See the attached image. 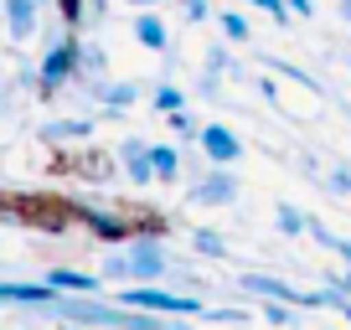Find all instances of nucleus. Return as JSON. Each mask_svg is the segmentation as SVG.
Returning a JSON list of instances; mask_svg holds the SVG:
<instances>
[{
    "label": "nucleus",
    "mask_w": 351,
    "mask_h": 330,
    "mask_svg": "<svg viewBox=\"0 0 351 330\" xmlns=\"http://www.w3.org/2000/svg\"><path fill=\"white\" fill-rule=\"evenodd\" d=\"M73 207V222H83L93 238L109 248V242H130L140 232V212L124 207V201H109V196H67Z\"/></svg>",
    "instance_id": "f257e3e1"
},
{
    "label": "nucleus",
    "mask_w": 351,
    "mask_h": 330,
    "mask_svg": "<svg viewBox=\"0 0 351 330\" xmlns=\"http://www.w3.org/2000/svg\"><path fill=\"white\" fill-rule=\"evenodd\" d=\"M52 42L57 47L42 57V67H36V93H42V99H57V93L77 77V47H83V36L62 26V36H52Z\"/></svg>",
    "instance_id": "f03ea898"
},
{
    "label": "nucleus",
    "mask_w": 351,
    "mask_h": 330,
    "mask_svg": "<svg viewBox=\"0 0 351 330\" xmlns=\"http://www.w3.org/2000/svg\"><path fill=\"white\" fill-rule=\"evenodd\" d=\"M238 289L248 299H285V305H295V309H326L320 289H295V284H285L279 274H263V268H243Z\"/></svg>",
    "instance_id": "7ed1b4c3"
},
{
    "label": "nucleus",
    "mask_w": 351,
    "mask_h": 330,
    "mask_svg": "<svg viewBox=\"0 0 351 330\" xmlns=\"http://www.w3.org/2000/svg\"><path fill=\"white\" fill-rule=\"evenodd\" d=\"M124 253H130V284H155V279L171 274L176 258L165 253V238L160 232H134L124 242Z\"/></svg>",
    "instance_id": "20e7f679"
},
{
    "label": "nucleus",
    "mask_w": 351,
    "mask_h": 330,
    "mask_svg": "<svg viewBox=\"0 0 351 330\" xmlns=\"http://www.w3.org/2000/svg\"><path fill=\"white\" fill-rule=\"evenodd\" d=\"M119 305L150 309V315H207V305H202L197 294H165V289H150V284L119 289Z\"/></svg>",
    "instance_id": "39448f33"
},
{
    "label": "nucleus",
    "mask_w": 351,
    "mask_h": 330,
    "mask_svg": "<svg viewBox=\"0 0 351 330\" xmlns=\"http://www.w3.org/2000/svg\"><path fill=\"white\" fill-rule=\"evenodd\" d=\"M238 176H232V165H212L202 181H191V201L197 207H232L238 201Z\"/></svg>",
    "instance_id": "423d86ee"
},
{
    "label": "nucleus",
    "mask_w": 351,
    "mask_h": 330,
    "mask_svg": "<svg viewBox=\"0 0 351 330\" xmlns=\"http://www.w3.org/2000/svg\"><path fill=\"white\" fill-rule=\"evenodd\" d=\"M197 144H202V155H207V165H238L243 160V140L228 124H202Z\"/></svg>",
    "instance_id": "0eeeda50"
},
{
    "label": "nucleus",
    "mask_w": 351,
    "mask_h": 330,
    "mask_svg": "<svg viewBox=\"0 0 351 330\" xmlns=\"http://www.w3.org/2000/svg\"><path fill=\"white\" fill-rule=\"evenodd\" d=\"M62 170H73V176L88 181V186H109V181L119 176V155H109V150H83V155H73Z\"/></svg>",
    "instance_id": "6e6552de"
},
{
    "label": "nucleus",
    "mask_w": 351,
    "mask_h": 330,
    "mask_svg": "<svg viewBox=\"0 0 351 330\" xmlns=\"http://www.w3.org/2000/svg\"><path fill=\"white\" fill-rule=\"evenodd\" d=\"M114 155H119V170H124V176H130L134 181V186H150V181H155V160H150V140H134V134H130V140H119V150H114Z\"/></svg>",
    "instance_id": "1a4fd4ad"
},
{
    "label": "nucleus",
    "mask_w": 351,
    "mask_h": 330,
    "mask_svg": "<svg viewBox=\"0 0 351 330\" xmlns=\"http://www.w3.org/2000/svg\"><path fill=\"white\" fill-rule=\"evenodd\" d=\"M57 299V289L47 284H26V279H0V305H16V309H47Z\"/></svg>",
    "instance_id": "9d476101"
},
{
    "label": "nucleus",
    "mask_w": 351,
    "mask_h": 330,
    "mask_svg": "<svg viewBox=\"0 0 351 330\" xmlns=\"http://www.w3.org/2000/svg\"><path fill=\"white\" fill-rule=\"evenodd\" d=\"M0 16H5V31H11V42H32L42 5H36V0H0Z\"/></svg>",
    "instance_id": "9b49d317"
},
{
    "label": "nucleus",
    "mask_w": 351,
    "mask_h": 330,
    "mask_svg": "<svg viewBox=\"0 0 351 330\" xmlns=\"http://www.w3.org/2000/svg\"><path fill=\"white\" fill-rule=\"evenodd\" d=\"M134 42H140L145 52H171V26L155 16V5L134 11Z\"/></svg>",
    "instance_id": "f8f14e48"
},
{
    "label": "nucleus",
    "mask_w": 351,
    "mask_h": 330,
    "mask_svg": "<svg viewBox=\"0 0 351 330\" xmlns=\"http://www.w3.org/2000/svg\"><path fill=\"white\" fill-rule=\"evenodd\" d=\"M47 284H52L57 294H99V289H104V274H83V268L52 264V268H47Z\"/></svg>",
    "instance_id": "ddd939ff"
},
{
    "label": "nucleus",
    "mask_w": 351,
    "mask_h": 330,
    "mask_svg": "<svg viewBox=\"0 0 351 330\" xmlns=\"http://www.w3.org/2000/svg\"><path fill=\"white\" fill-rule=\"evenodd\" d=\"M42 140H47V144H67V140H93V119H57V124H42Z\"/></svg>",
    "instance_id": "4468645a"
},
{
    "label": "nucleus",
    "mask_w": 351,
    "mask_h": 330,
    "mask_svg": "<svg viewBox=\"0 0 351 330\" xmlns=\"http://www.w3.org/2000/svg\"><path fill=\"white\" fill-rule=\"evenodd\" d=\"M150 160H155V181H160V186H176V181H181V150H176V144H150Z\"/></svg>",
    "instance_id": "2eb2a0df"
},
{
    "label": "nucleus",
    "mask_w": 351,
    "mask_h": 330,
    "mask_svg": "<svg viewBox=\"0 0 351 330\" xmlns=\"http://www.w3.org/2000/svg\"><path fill=\"white\" fill-rule=\"evenodd\" d=\"M99 274L114 279V284H130V253H124V242H109V253L99 258Z\"/></svg>",
    "instance_id": "dca6fc26"
},
{
    "label": "nucleus",
    "mask_w": 351,
    "mask_h": 330,
    "mask_svg": "<svg viewBox=\"0 0 351 330\" xmlns=\"http://www.w3.org/2000/svg\"><path fill=\"white\" fill-rule=\"evenodd\" d=\"M191 248H197L202 258H228V238H222L217 227H191Z\"/></svg>",
    "instance_id": "f3484780"
},
{
    "label": "nucleus",
    "mask_w": 351,
    "mask_h": 330,
    "mask_svg": "<svg viewBox=\"0 0 351 330\" xmlns=\"http://www.w3.org/2000/svg\"><path fill=\"white\" fill-rule=\"evenodd\" d=\"M274 227L285 232V238H305V227H310V217L300 207H289V201H279L274 207Z\"/></svg>",
    "instance_id": "a211bd4d"
},
{
    "label": "nucleus",
    "mask_w": 351,
    "mask_h": 330,
    "mask_svg": "<svg viewBox=\"0 0 351 330\" xmlns=\"http://www.w3.org/2000/svg\"><path fill=\"white\" fill-rule=\"evenodd\" d=\"M134 99H140V88H134V83H104V99H99V103L114 114V109H130Z\"/></svg>",
    "instance_id": "6ab92c4d"
},
{
    "label": "nucleus",
    "mask_w": 351,
    "mask_h": 330,
    "mask_svg": "<svg viewBox=\"0 0 351 330\" xmlns=\"http://www.w3.org/2000/svg\"><path fill=\"white\" fill-rule=\"evenodd\" d=\"M258 315L269 320V325H289L300 309H295V305H285V299H258Z\"/></svg>",
    "instance_id": "aec40b11"
},
{
    "label": "nucleus",
    "mask_w": 351,
    "mask_h": 330,
    "mask_svg": "<svg viewBox=\"0 0 351 330\" xmlns=\"http://www.w3.org/2000/svg\"><path fill=\"white\" fill-rule=\"evenodd\" d=\"M165 124H171V129L181 134V140H186V144H191V140H197V134H202V124H197V119H191V114H186V103L165 114Z\"/></svg>",
    "instance_id": "412c9836"
},
{
    "label": "nucleus",
    "mask_w": 351,
    "mask_h": 330,
    "mask_svg": "<svg viewBox=\"0 0 351 330\" xmlns=\"http://www.w3.org/2000/svg\"><path fill=\"white\" fill-rule=\"evenodd\" d=\"M217 26H222V36H228V42H248V16H238V11H222L217 16Z\"/></svg>",
    "instance_id": "4be33fe9"
},
{
    "label": "nucleus",
    "mask_w": 351,
    "mask_h": 330,
    "mask_svg": "<svg viewBox=\"0 0 351 330\" xmlns=\"http://www.w3.org/2000/svg\"><path fill=\"white\" fill-rule=\"evenodd\" d=\"M57 16H62L67 31H77V26L88 21V0H57Z\"/></svg>",
    "instance_id": "5701e85b"
},
{
    "label": "nucleus",
    "mask_w": 351,
    "mask_h": 330,
    "mask_svg": "<svg viewBox=\"0 0 351 330\" xmlns=\"http://www.w3.org/2000/svg\"><path fill=\"white\" fill-rule=\"evenodd\" d=\"M150 103H155L160 114H171V109H181V103H186V93L176 88V83H160V88L150 93Z\"/></svg>",
    "instance_id": "b1692460"
},
{
    "label": "nucleus",
    "mask_w": 351,
    "mask_h": 330,
    "mask_svg": "<svg viewBox=\"0 0 351 330\" xmlns=\"http://www.w3.org/2000/svg\"><path fill=\"white\" fill-rule=\"evenodd\" d=\"M243 5H253V11H263V16H269V21H279V26H285L289 16H295V11H289V0H243Z\"/></svg>",
    "instance_id": "393cba45"
},
{
    "label": "nucleus",
    "mask_w": 351,
    "mask_h": 330,
    "mask_svg": "<svg viewBox=\"0 0 351 330\" xmlns=\"http://www.w3.org/2000/svg\"><path fill=\"white\" fill-rule=\"evenodd\" d=\"M207 73H228V77H238V62H232V57L228 52H222V47H207Z\"/></svg>",
    "instance_id": "a878e982"
},
{
    "label": "nucleus",
    "mask_w": 351,
    "mask_h": 330,
    "mask_svg": "<svg viewBox=\"0 0 351 330\" xmlns=\"http://www.w3.org/2000/svg\"><path fill=\"white\" fill-rule=\"evenodd\" d=\"M197 99H217V73H202L197 77Z\"/></svg>",
    "instance_id": "bb28decb"
},
{
    "label": "nucleus",
    "mask_w": 351,
    "mask_h": 330,
    "mask_svg": "<svg viewBox=\"0 0 351 330\" xmlns=\"http://www.w3.org/2000/svg\"><path fill=\"white\" fill-rule=\"evenodd\" d=\"M212 320H248V309H228V305H217V309H207Z\"/></svg>",
    "instance_id": "cd10ccee"
},
{
    "label": "nucleus",
    "mask_w": 351,
    "mask_h": 330,
    "mask_svg": "<svg viewBox=\"0 0 351 330\" xmlns=\"http://www.w3.org/2000/svg\"><path fill=\"white\" fill-rule=\"evenodd\" d=\"M330 186H336V191H346V196H351V170H330Z\"/></svg>",
    "instance_id": "c85d7f7f"
},
{
    "label": "nucleus",
    "mask_w": 351,
    "mask_h": 330,
    "mask_svg": "<svg viewBox=\"0 0 351 330\" xmlns=\"http://www.w3.org/2000/svg\"><path fill=\"white\" fill-rule=\"evenodd\" d=\"M330 253H336V258H341V264H346V268H351V238H341V242H336V248H330Z\"/></svg>",
    "instance_id": "c756f323"
},
{
    "label": "nucleus",
    "mask_w": 351,
    "mask_h": 330,
    "mask_svg": "<svg viewBox=\"0 0 351 330\" xmlns=\"http://www.w3.org/2000/svg\"><path fill=\"white\" fill-rule=\"evenodd\" d=\"M289 11L295 16H315V0H289Z\"/></svg>",
    "instance_id": "7c9ffc66"
},
{
    "label": "nucleus",
    "mask_w": 351,
    "mask_h": 330,
    "mask_svg": "<svg viewBox=\"0 0 351 330\" xmlns=\"http://www.w3.org/2000/svg\"><path fill=\"white\" fill-rule=\"evenodd\" d=\"M130 5H134V11H145V5H155V0H130Z\"/></svg>",
    "instance_id": "2f4dec72"
},
{
    "label": "nucleus",
    "mask_w": 351,
    "mask_h": 330,
    "mask_svg": "<svg viewBox=\"0 0 351 330\" xmlns=\"http://www.w3.org/2000/svg\"><path fill=\"white\" fill-rule=\"evenodd\" d=\"M341 16H351V0H341Z\"/></svg>",
    "instance_id": "473e14b6"
},
{
    "label": "nucleus",
    "mask_w": 351,
    "mask_h": 330,
    "mask_svg": "<svg viewBox=\"0 0 351 330\" xmlns=\"http://www.w3.org/2000/svg\"><path fill=\"white\" fill-rule=\"evenodd\" d=\"M341 21H351V16H341Z\"/></svg>",
    "instance_id": "72a5a7b5"
},
{
    "label": "nucleus",
    "mask_w": 351,
    "mask_h": 330,
    "mask_svg": "<svg viewBox=\"0 0 351 330\" xmlns=\"http://www.w3.org/2000/svg\"><path fill=\"white\" fill-rule=\"evenodd\" d=\"M346 67H351V57H346Z\"/></svg>",
    "instance_id": "f704fd0d"
},
{
    "label": "nucleus",
    "mask_w": 351,
    "mask_h": 330,
    "mask_svg": "<svg viewBox=\"0 0 351 330\" xmlns=\"http://www.w3.org/2000/svg\"><path fill=\"white\" fill-rule=\"evenodd\" d=\"M0 309H5V305H0Z\"/></svg>",
    "instance_id": "c9c22d12"
}]
</instances>
